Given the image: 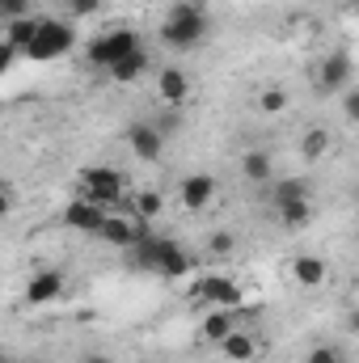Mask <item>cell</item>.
I'll return each mask as SVG.
<instances>
[{"label": "cell", "instance_id": "obj_8", "mask_svg": "<svg viewBox=\"0 0 359 363\" xmlns=\"http://www.w3.org/2000/svg\"><path fill=\"white\" fill-rule=\"evenodd\" d=\"M110 250H136V241L144 237V220H131V216H106L101 233H97Z\"/></svg>", "mask_w": 359, "mask_h": 363}, {"label": "cell", "instance_id": "obj_13", "mask_svg": "<svg viewBox=\"0 0 359 363\" xmlns=\"http://www.w3.org/2000/svg\"><path fill=\"white\" fill-rule=\"evenodd\" d=\"M228 334H237V313H228V308H207L203 321H199V338L211 342V347H220Z\"/></svg>", "mask_w": 359, "mask_h": 363}, {"label": "cell", "instance_id": "obj_29", "mask_svg": "<svg viewBox=\"0 0 359 363\" xmlns=\"http://www.w3.org/2000/svg\"><path fill=\"white\" fill-rule=\"evenodd\" d=\"M343 114H347V123H355L359 127V89L343 93Z\"/></svg>", "mask_w": 359, "mask_h": 363}, {"label": "cell", "instance_id": "obj_3", "mask_svg": "<svg viewBox=\"0 0 359 363\" xmlns=\"http://www.w3.org/2000/svg\"><path fill=\"white\" fill-rule=\"evenodd\" d=\"M72 43H77L72 21H60V17H38V34H34V43L26 47V55H30L34 64H51V60L68 55V51H72Z\"/></svg>", "mask_w": 359, "mask_h": 363}, {"label": "cell", "instance_id": "obj_21", "mask_svg": "<svg viewBox=\"0 0 359 363\" xmlns=\"http://www.w3.org/2000/svg\"><path fill=\"white\" fill-rule=\"evenodd\" d=\"M279 224L283 228H309L313 224V203L309 199H296V203H279Z\"/></svg>", "mask_w": 359, "mask_h": 363}, {"label": "cell", "instance_id": "obj_31", "mask_svg": "<svg viewBox=\"0 0 359 363\" xmlns=\"http://www.w3.org/2000/svg\"><path fill=\"white\" fill-rule=\"evenodd\" d=\"M347 325H351V334H355V338H359V308H355V313H351V317H347Z\"/></svg>", "mask_w": 359, "mask_h": 363}, {"label": "cell", "instance_id": "obj_1", "mask_svg": "<svg viewBox=\"0 0 359 363\" xmlns=\"http://www.w3.org/2000/svg\"><path fill=\"white\" fill-rule=\"evenodd\" d=\"M131 258L144 267V271H153V274H161V279H186L190 274V254L182 250L178 241H157V237H140L136 241V250H131Z\"/></svg>", "mask_w": 359, "mask_h": 363}, {"label": "cell", "instance_id": "obj_6", "mask_svg": "<svg viewBox=\"0 0 359 363\" xmlns=\"http://www.w3.org/2000/svg\"><path fill=\"white\" fill-rule=\"evenodd\" d=\"M81 190H85V199L110 207V203H118L127 194V178L118 169H110V165H89V169H81Z\"/></svg>", "mask_w": 359, "mask_h": 363}, {"label": "cell", "instance_id": "obj_23", "mask_svg": "<svg viewBox=\"0 0 359 363\" xmlns=\"http://www.w3.org/2000/svg\"><path fill=\"white\" fill-rule=\"evenodd\" d=\"M161 207H165V199H161L157 190H140L136 203H131V216H136V220H157Z\"/></svg>", "mask_w": 359, "mask_h": 363}, {"label": "cell", "instance_id": "obj_5", "mask_svg": "<svg viewBox=\"0 0 359 363\" xmlns=\"http://www.w3.org/2000/svg\"><path fill=\"white\" fill-rule=\"evenodd\" d=\"M131 51H140V34L136 30H127V26H118V30H106V34H97L89 43V64L97 68H114L118 60H127Z\"/></svg>", "mask_w": 359, "mask_h": 363}, {"label": "cell", "instance_id": "obj_2", "mask_svg": "<svg viewBox=\"0 0 359 363\" xmlns=\"http://www.w3.org/2000/svg\"><path fill=\"white\" fill-rule=\"evenodd\" d=\"M161 38L178 51H190L194 43L207 38V13L190 0H174L170 13H165V26H161Z\"/></svg>", "mask_w": 359, "mask_h": 363}, {"label": "cell", "instance_id": "obj_24", "mask_svg": "<svg viewBox=\"0 0 359 363\" xmlns=\"http://www.w3.org/2000/svg\"><path fill=\"white\" fill-rule=\"evenodd\" d=\"M270 190H275V207H279V203H296V199H309V182H304V178H279L275 186H270Z\"/></svg>", "mask_w": 359, "mask_h": 363}, {"label": "cell", "instance_id": "obj_30", "mask_svg": "<svg viewBox=\"0 0 359 363\" xmlns=\"http://www.w3.org/2000/svg\"><path fill=\"white\" fill-rule=\"evenodd\" d=\"M81 363H110V355H101V351H93V355H85Z\"/></svg>", "mask_w": 359, "mask_h": 363}, {"label": "cell", "instance_id": "obj_18", "mask_svg": "<svg viewBox=\"0 0 359 363\" xmlns=\"http://www.w3.org/2000/svg\"><path fill=\"white\" fill-rule=\"evenodd\" d=\"M292 279L300 287H321L326 283V262L313 258V254H300V258H292Z\"/></svg>", "mask_w": 359, "mask_h": 363}, {"label": "cell", "instance_id": "obj_20", "mask_svg": "<svg viewBox=\"0 0 359 363\" xmlns=\"http://www.w3.org/2000/svg\"><path fill=\"white\" fill-rule=\"evenodd\" d=\"M330 148H334V140H330L326 127H309V131L300 135V157H304V161H321Z\"/></svg>", "mask_w": 359, "mask_h": 363}, {"label": "cell", "instance_id": "obj_15", "mask_svg": "<svg viewBox=\"0 0 359 363\" xmlns=\"http://www.w3.org/2000/svg\"><path fill=\"white\" fill-rule=\"evenodd\" d=\"M34 34H38V17H34V13L4 21V47H13V51H21V55H26V47L34 43Z\"/></svg>", "mask_w": 359, "mask_h": 363}, {"label": "cell", "instance_id": "obj_25", "mask_svg": "<svg viewBox=\"0 0 359 363\" xmlns=\"http://www.w3.org/2000/svg\"><path fill=\"white\" fill-rule=\"evenodd\" d=\"M106 0H68V17L72 21H85V17H97Z\"/></svg>", "mask_w": 359, "mask_h": 363}, {"label": "cell", "instance_id": "obj_16", "mask_svg": "<svg viewBox=\"0 0 359 363\" xmlns=\"http://www.w3.org/2000/svg\"><path fill=\"white\" fill-rule=\"evenodd\" d=\"M241 174H245V182H254V186H267L270 174H275V161H270L267 148H250L241 157Z\"/></svg>", "mask_w": 359, "mask_h": 363}, {"label": "cell", "instance_id": "obj_26", "mask_svg": "<svg viewBox=\"0 0 359 363\" xmlns=\"http://www.w3.org/2000/svg\"><path fill=\"white\" fill-rule=\"evenodd\" d=\"M237 250V237L233 233H211V241H207V254H216V258H228Z\"/></svg>", "mask_w": 359, "mask_h": 363}, {"label": "cell", "instance_id": "obj_17", "mask_svg": "<svg viewBox=\"0 0 359 363\" xmlns=\"http://www.w3.org/2000/svg\"><path fill=\"white\" fill-rule=\"evenodd\" d=\"M220 355L228 363H250V359H258V342H254L245 330H237V334H228V338L220 342Z\"/></svg>", "mask_w": 359, "mask_h": 363}, {"label": "cell", "instance_id": "obj_7", "mask_svg": "<svg viewBox=\"0 0 359 363\" xmlns=\"http://www.w3.org/2000/svg\"><path fill=\"white\" fill-rule=\"evenodd\" d=\"M351 55L347 51H330L321 64H317V89L321 93H338V89H347L351 85Z\"/></svg>", "mask_w": 359, "mask_h": 363}, {"label": "cell", "instance_id": "obj_28", "mask_svg": "<svg viewBox=\"0 0 359 363\" xmlns=\"http://www.w3.org/2000/svg\"><path fill=\"white\" fill-rule=\"evenodd\" d=\"M304 363H343V351L338 347H313Z\"/></svg>", "mask_w": 359, "mask_h": 363}, {"label": "cell", "instance_id": "obj_27", "mask_svg": "<svg viewBox=\"0 0 359 363\" xmlns=\"http://www.w3.org/2000/svg\"><path fill=\"white\" fill-rule=\"evenodd\" d=\"M34 13V0H0V17L13 21V17H30Z\"/></svg>", "mask_w": 359, "mask_h": 363}, {"label": "cell", "instance_id": "obj_9", "mask_svg": "<svg viewBox=\"0 0 359 363\" xmlns=\"http://www.w3.org/2000/svg\"><path fill=\"white\" fill-rule=\"evenodd\" d=\"M106 216H110V211H106L101 203H93V199H72V203L64 207V224L77 228V233H93V237L101 233Z\"/></svg>", "mask_w": 359, "mask_h": 363}, {"label": "cell", "instance_id": "obj_12", "mask_svg": "<svg viewBox=\"0 0 359 363\" xmlns=\"http://www.w3.org/2000/svg\"><path fill=\"white\" fill-rule=\"evenodd\" d=\"M60 296H64V274L60 271H34L30 274V283H26V300H30L34 308L51 304V300H60Z\"/></svg>", "mask_w": 359, "mask_h": 363}, {"label": "cell", "instance_id": "obj_14", "mask_svg": "<svg viewBox=\"0 0 359 363\" xmlns=\"http://www.w3.org/2000/svg\"><path fill=\"white\" fill-rule=\"evenodd\" d=\"M157 97H161V106L178 110L182 101L190 97V77H186L182 68H161V77H157Z\"/></svg>", "mask_w": 359, "mask_h": 363}, {"label": "cell", "instance_id": "obj_19", "mask_svg": "<svg viewBox=\"0 0 359 363\" xmlns=\"http://www.w3.org/2000/svg\"><path fill=\"white\" fill-rule=\"evenodd\" d=\"M148 72V51L140 47V51H131L127 60H118L114 68H110V77H114V85H131V81H140Z\"/></svg>", "mask_w": 359, "mask_h": 363}, {"label": "cell", "instance_id": "obj_32", "mask_svg": "<svg viewBox=\"0 0 359 363\" xmlns=\"http://www.w3.org/2000/svg\"><path fill=\"white\" fill-rule=\"evenodd\" d=\"M355 13H359V0H355Z\"/></svg>", "mask_w": 359, "mask_h": 363}, {"label": "cell", "instance_id": "obj_10", "mask_svg": "<svg viewBox=\"0 0 359 363\" xmlns=\"http://www.w3.org/2000/svg\"><path fill=\"white\" fill-rule=\"evenodd\" d=\"M211 199H216V178H211V174H190V178H182L178 203L186 211H207Z\"/></svg>", "mask_w": 359, "mask_h": 363}, {"label": "cell", "instance_id": "obj_22", "mask_svg": "<svg viewBox=\"0 0 359 363\" xmlns=\"http://www.w3.org/2000/svg\"><path fill=\"white\" fill-rule=\"evenodd\" d=\"M287 106H292V97H287V89H279V85H270V89L258 93V114L279 118V114H287Z\"/></svg>", "mask_w": 359, "mask_h": 363}, {"label": "cell", "instance_id": "obj_11", "mask_svg": "<svg viewBox=\"0 0 359 363\" xmlns=\"http://www.w3.org/2000/svg\"><path fill=\"white\" fill-rule=\"evenodd\" d=\"M127 144L136 148L140 161H161V148H165V131L157 123H136L127 131Z\"/></svg>", "mask_w": 359, "mask_h": 363}, {"label": "cell", "instance_id": "obj_4", "mask_svg": "<svg viewBox=\"0 0 359 363\" xmlns=\"http://www.w3.org/2000/svg\"><path fill=\"white\" fill-rule=\"evenodd\" d=\"M190 296L203 308H228V313H241V304H245V287L237 279H228V274H203Z\"/></svg>", "mask_w": 359, "mask_h": 363}]
</instances>
